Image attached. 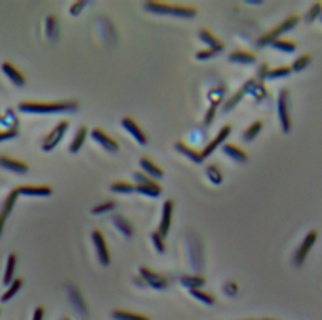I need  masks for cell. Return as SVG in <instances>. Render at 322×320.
Segmentation results:
<instances>
[{
  "label": "cell",
  "instance_id": "obj_1",
  "mask_svg": "<svg viewBox=\"0 0 322 320\" xmlns=\"http://www.w3.org/2000/svg\"><path fill=\"white\" fill-rule=\"evenodd\" d=\"M79 107L77 101H59V102H37V101H20L18 111L32 114H54L76 111Z\"/></svg>",
  "mask_w": 322,
  "mask_h": 320
},
{
  "label": "cell",
  "instance_id": "obj_2",
  "mask_svg": "<svg viewBox=\"0 0 322 320\" xmlns=\"http://www.w3.org/2000/svg\"><path fill=\"white\" fill-rule=\"evenodd\" d=\"M144 9L150 10L153 14H161V16H173V17H195L197 10L193 7H183V5H169V3H160V2H146Z\"/></svg>",
  "mask_w": 322,
  "mask_h": 320
},
{
  "label": "cell",
  "instance_id": "obj_3",
  "mask_svg": "<svg viewBox=\"0 0 322 320\" xmlns=\"http://www.w3.org/2000/svg\"><path fill=\"white\" fill-rule=\"evenodd\" d=\"M297 22H299V17H297V16L287 17L286 20H284L280 25H277L275 29H272V31H269L267 34L262 35L260 39L257 40V46L264 47V46H269V44L275 42L277 39H280V35H282V34H286V32L292 31V29H294L295 25H297Z\"/></svg>",
  "mask_w": 322,
  "mask_h": 320
},
{
  "label": "cell",
  "instance_id": "obj_4",
  "mask_svg": "<svg viewBox=\"0 0 322 320\" xmlns=\"http://www.w3.org/2000/svg\"><path fill=\"white\" fill-rule=\"evenodd\" d=\"M69 129V121H61L57 126L52 129V131L49 133V135L46 136V139L42 141V150L44 151H52L55 146H57L59 143H61V139L66 136V133H68Z\"/></svg>",
  "mask_w": 322,
  "mask_h": 320
},
{
  "label": "cell",
  "instance_id": "obj_5",
  "mask_svg": "<svg viewBox=\"0 0 322 320\" xmlns=\"http://www.w3.org/2000/svg\"><path fill=\"white\" fill-rule=\"evenodd\" d=\"M317 240V232L316 230H312V232H309L305 235V238L302 240L301 247L295 250V255H294V265L295 267H302V263L305 262L307 255H309L310 248L314 247V243H316Z\"/></svg>",
  "mask_w": 322,
  "mask_h": 320
},
{
  "label": "cell",
  "instance_id": "obj_6",
  "mask_svg": "<svg viewBox=\"0 0 322 320\" xmlns=\"http://www.w3.org/2000/svg\"><path fill=\"white\" fill-rule=\"evenodd\" d=\"M91 238H92V243H94L96 253H98V258H99V262H101V265L107 267L111 262V256H109V248H107L104 235H102L99 230H94Z\"/></svg>",
  "mask_w": 322,
  "mask_h": 320
},
{
  "label": "cell",
  "instance_id": "obj_7",
  "mask_svg": "<svg viewBox=\"0 0 322 320\" xmlns=\"http://www.w3.org/2000/svg\"><path fill=\"white\" fill-rule=\"evenodd\" d=\"M287 98H288V92L286 89H282V91L279 92V98H277V111H279L280 126H282L284 133L290 131V114H288V107H287Z\"/></svg>",
  "mask_w": 322,
  "mask_h": 320
},
{
  "label": "cell",
  "instance_id": "obj_8",
  "mask_svg": "<svg viewBox=\"0 0 322 320\" xmlns=\"http://www.w3.org/2000/svg\"><path fill=\"white\" fill-rule=\"evenodd\" d=\"M230 133H232V126L228 124V126H223V128L220 129V131L217 133V136L213 137L212 141H210L208 144L205 146V150L202 151V156H203V159H206L208 156H212V152L217 150L220 144H223L225 141H227V137L230 136Z\"/></svg>",
  "mask_w": 322,
  "mask_h": 320
},
{
  "label": "cell",
  "instance_id": "obj_9",
  "mask_svg": "<svg viewBox=\"0 0 322 320\" xmlns=\"http://www.w3.org/2000/svg\"><path fill=\"white\" fill-rule=\"evenodd\" d=\"M121 126H123L126 131H128L129 135L135 137V141H138V143L141 144V146H144V144H148V136L144 135L143 129L139 128L138 122H136L133 118H129V116L123 118V119H121Z\"/></svg>",
  "mask_w": 322,
  "mask_h": 320
},
{
  "label": "cell",
  "instance_id": "obj_10",
  "mask_svg": "<svg viewBox=\"0 0 322 320\" xmlns=\"http://www.w3.org/2000/svg\"><path fill=\"white\" fill-rule=\"evenodd\" d=\"M91 137L96 141V143L101 144V146L104 148V150H107V151L116 152L118 150H119V146H118L116 141H114L111 136H107V133L102 131L101 128H94V129H92V131H91Z\"/></svg>",
  "mask_w": 322,
  "mask_h": 320
},
{
  "label": "cell",
  "instance_id": "obj_11",
  "mask_svg": "<svg viewBox=\"0 0 322 320\" xmlns=\"http://www.w3.org/2000/svg\"><path fill=\"white\" fill-rule=\"evenodd\" d=\"M139 275H141V278L144 282H146L150 286H153V288L160 290V288H165L166 285H168V282H166L165 277H161V275L154 273V271L148 270L146 267H141L139 269Z\"/></svg>",
  "mask_w": 322,
  "mask_h": 320
},
{
  "label": "cell",
  "instance_id": "obj_12",
  "mask_svg": "<svg viewBox=\"0 0 322 320\" xmlns=\"http://www.w3.org/2000/svg\"><path fill=\"white\" fill-rule=\"evenodd\" d=\"M18 195H25V196H49L52 193L51 186L47 185H24L17 188Z\"/></svg>",
  "mask_w": 322,
  "mask_h": 320
},
{
  "label": "cell",
  "instance_id": "obj_13",
  "mask_svg": "<svg viewBox=\"0 0 322 320\" xmlns=\"http://www.w3.org/2000/svg\"><path fill=\"white\" fill-rule=\"evenodd\" d=\"M171 217H173V202H171V200H166L165 204H163L161 223H160V230H158V232H160L163 236L168 233L169 225H171Z\"/></svg>",
  "mask_w": 322,
  "mask_h": 320
},
{
  "label": "cell",
  "instance_id": "obj_14",
  "mask_svg": "<svg viewBox=\"0 0 322 320\" xmlns=\"http://www.w3.org/2000/svg\"><path fill=\"white\" fill-rule=\"evenodd\" d=\"M0 166L9 171H14L17 174H25L29 171V166L22 161H17V159H12L9 156H0Z\"/></svg>",
  "mask_w": 322,
  "mask_h": 320
},
{
  "label": "cell",
  "instance_id": "obj_15",
  "mask_svg": "<svg viewBox=\"0 0 322 320\" xmlns=\"http://www.w3.org/2000/svg\"><path fill=\"white\" fill-rule=\"evenodd\" d=\"M17 196H18V191L17 189H14V191L9 193L5 203H3V208H2V211H0V235H2V232H3V225H5L7 217L10 215L14 204H16V202H17Z\"/></svg>",
  "mask_w": 322,
  "mask_h": 320
},
{
  "label": "cell",
  "instance_id": "obj_16",
  "mask_svg": "<svg viewBox=\"0 0 322 320\" xmlns=\"http://www.w3.org/2000/svg\"><path fill=\"white\" fill-rule=\"evenodd\" d=\"M2 70L3 72H5V76L9 77L10 81H12L14 84L16 85H24L25 84V79H24V76H22L20 72H18V70L14 67L12 64H10V62H2Z\"/></svg>",
  "mask_w": 322,
  "mask_h": 320
},
{
  "label": "cell",
  "instance_id": "obj_17",
  "mask_svg": "<svg viewBox=\"0 0 322 320\" xmlns=\"http://www.w3.org/2000/svg\"><path fill=\"white\" fill-rule=\"evenodd\" d=\"M139 166H141L143 173H146L150 178H163V169L160 168V166L154 165L151 159L141 158L139 159Z\"/></svg>",
  "mask_w": 322,
  "mask_h": 320
},
{
  "label": "cell",
  "instance_id": "obj_18",
  "mask_svg": "<svg viewBox=\"0 0 322 320\" xmlns=\"http://www.w3.org/2000/svg\"><path fill=\"white\" fill-rule=\"evenodd\" d=\"M198 35H200V40H203L205 44H208L210 49H212V51L218 52V54H220V52L223 51V44H221L220 40L217 39V37H213L212 34H210V32L206 31V29H202V31L198 32Z\"/></svg>",
  "mask_w": 322,
  "mask_h": 320
},
{
  "label": "cell",
  "instance_id": "obj_19",
  "mask_svg": "<svg viewBox=\"0 0 322 320\" xmlns=\"http://www.w3.org/2000/svg\"><path fill=\"white\" fill-rule=\"evenodd\" d=\"M254 84H255V79H250V81H247V83L243 84L242 87L238 89V91H237V94L233 96V98L230 99V101H227V104H225V106H223V111H230L232 107L235 106V104L238 102L240 99H242L243 96H245L247 92L250 91V89H252V85H254Z\"/></svg>",
  "mask_w": 322,
  "mask_h": 320
},
{
  "label": "cell",
  "instance_id": "obj_20",
  "mask_svg": "<svg viewBox=\"0 0 322 320\" xmlns=\"http://www.w3.org/2000/svg\"><path fill=\"white\" fill-rule=\"evenodd\" d=\"M223 152L225 154H228L232 159H235V161L238 163H245L247 159H249V156H247V152L243 150H240L238 146H235V144H223Z\"/></svg>",
  "mask_w": 322,
  "mask_h": 320
},
{
  "label": "cell",
  "instance_id": "obj_21",
  "mask_svg": "<svg viewBox=\"0 0 322 320\" xmlns=\"http://www.w3.org/2000/svg\"><path fill=\"white\" fill-rule=\"evenodd\" d=\"M228 61L235 62V64H252V62H255V55L247 51H233L228 55Z\"/></svg>",
  "mask_w": 322,
  "mask_h": 320
},
{
  "label": "cell",
  "instance_id": "obj_22",
  "mask_svg": "<svg viewBox=\"0 0 322 320\" xmlns=\"http://www.w3.org/2000/svg\"><path fill=\"white\" fill-rule=\"evenodd\" d=\"M113 223H114V226H116V228L119 230V232L123 233L124 236H131L133 233H135V230H133V225L124 217H121V215H114Z\"/></svg>",
  "mask_w": 322,
  "mask_h": 320
},
{
  "label": "cell",
  "instance_id": "obj_23",
  "mask_svg": "<svg viewBox=\"0 0 322 320\" xmlns=\"http://www.w3.org/2000/svg\"><path fill=\"white\" fill-rule=\"evenodd\" d=\"M16 265H17V255H16V253H10L9 258H7V269H5V275H3V284L10 285L14 282Z\"/></svg>",
  "mask_w": 322,
  "mask_h": 320
},
{
  "label": "cell",
  "instance_id": "obj_24",
  "mask_svg": "<svg viewBox=\"0 0 322 320\" xmlns=\"http://www.w3.org/2000/svg\"><path fill=\"white\" fill-rule=\"evenodd\" d=\"M175 148H176V150H178L180 152H183L185 156H188V158H190L193 163H202V161H203L202 152H198L197 150H193V148L186 146L185 143H176Z\"/></svg>",
  "mask_w": 322,
  "mask_h": 320
},
{
  "label": "cell",
  "instance_id": "obj_25",
  "mask_svg": "<svg viewBox=\"0 0 322 320\" xmlns=\"http://www.w3.org/2000/svg\"><path fill=\"white\" fill-rule=\"evenodd\" d=\"M86 136H87V128L86 126H81L79 129H77V133H76V137L72 139V143H71V146H69V150H71V152H77L83 148V144H84V141H86Z\"/></svg>",
  "mask_w": 322,
  "mask_h": 320
},
{
  "label": "cell",
  "instance_id": "obj_26",
  "mask_svg": "<svg viewBox=\"0 0 322 320\" xmlns=\"http://www.w3.org/2000/svg\"><path fill=\"white\" fill-rule=\"evenodd\" d=\"M136 191L156 198V196L161 195V186L158 183H154V181L153 183H148V185H136Z\"/></svg>",
  "mask_w": 322,
  "mask_h": 320
},
{
  "label": "cell",
  "instance_id": "obj_27",
  "mask_svg": "<svg viewBox=\"0 0 322 320\" xmlns=\"http://www.w3.org/2000/svg\"><path fill=\"white\" fill-rule=\"evenodd\" d=\"M113 319L114 320H150L148 317H144V315L133 314V312H124V310H114Z\"/></svg>",
  "mask_w": 322,
  "mask_h": 320
},
{
  "label": "cell",
  "instance_id": "obj_28",
  "mask_svg": "<svg viewBox=\"0 0 322 320\" xmlns=\"http://www.w3.org/2000/svg\"><path fill=\"white\" fill-rule=\"evenodd\" d=\"M20 286H22V278H14V282L9 285V288H7L5 293L2 295V302H9L18 290H20Z\"/></svg>",
  "mask_w": 322,
  "mask_h": 320
},
{
  "label": "cell",
  "instance_id": "obj_29",
  "mask_svg": "<svg viewBox=\"0 0 322 320\" xmlns=\"http://www.w3.org/2000/svg\"><path fill=\"white\" fill-rule=\"evenodd\" d=\"M181 284L185 286H188L190 290L193 288H200V286L205 285V278L203 277H188V275H185V277H181Z\"/></svg>",
  "mask_w": 322,
  "mask_h": 320
},
{
  "label": "cell",
  "instance_id": "obj_30",
  "mask_svg": "<svg viewBox=\"0 0 322 320\" xmlns=\"http://www.w3.org/2000/svg\"><path fill=\"white\" fill-rule=\"evenodd\" d=\"M111 191L114 193H131V191H136V185H131V183H126V181H114V183H111Z\"/></svg>",
  "mask_w": 322,
  "mask_h": 320
},
{
  "label": "cell",
  "instance_id": "obj_31",
  "mask_svg": "<svg viewBox=\"0 0 322 320\" xmlns=\"http://www.w3.org/2000/svg\"><path fill=\"white\" fill-rule=\"evenodd\" d=\"M290 67H287V66H280V67H275V69H270L267 72V77L265 79L269 81H275V79H280V77H286L290 74Z\"/></svg>",
  "mask_w": 322,
  "mask_h": 320
},
{
  "label": "cell",
  "instance_id": "obj_32",
  "mask_svg": "<svg viewBox=\"0 0 322 320\" xmlns=\"http://www.w3.org/2000/svg\"><path fill=\"white\" fill-rule=\"evenodd\" d=\"M262 131V121H255L252 122L249 128L245 129V133H243V139L245 141H252L255 139V137L258 136V133Z\"/></svg>",
  "mask_w": 322,
  "mask_h": 320
},
{
  "label": "cell",
  "instance_id": "obj_33",
  "mask_svg": "<svg viewBox=\"0 0 322 320\" xmlns=\"http://www.w3.org/2000/svg\"><path fill=\"white\" fill-rule=\"evenodd\" d=\"M191 292V295L195 297L197 300H200V302H203V303H206V305H212V303H215V299L210 293H206V292H203L202 288H193V290H190Z\"/></svg>",
  "mask_w": 322,
  "mask_h": 320
},
{
  "label": "cell",
  "instance_id": "obj_34",
  "mask_svg": "<svg viewBox=\"0 0 322 320\" xmlns=\"http://www.w3.org/2000/svg\"><path fill=\"white\" fill-rule=\"evenodd\" d=\"M273 49L277 51H282V52H287V54H290V52L295 51V44L294 42H288V40H282V39H277L275 42H272Z\"/></svg>",
  "mask_w": 322,
  "mask_h": 320
},
{
  "label": "cell",
  "instance_id": "obj_35",
  "mask_svg": "<svg viewBox=\"0 0 322 320\" xmlns=\"http://www.w3.org/2000/svg\"><path fill=\"white\" fill-rule=\"evenodd\" d=\"M310 61H312V57H310L309 54H304V55H301L297 61H294V64H292L290 69L294 70V72H301V70H304L307 66L310 64Z\"/></svg>",
  "mask_w": 322,
  "mask_h": 320
},
{
  "label": "cell",
  "instance_id": "obj_36",
  "mask_svg": "<svg viewBox=\"0 0 322 320\" xmlns=\"http://www.w3.org/2000/svg\"><path fill=\"white\" fill-rule=\"evenodd\" d=\"M206 173H208V178H210V181H212L213 185H220L221 180H223V176H221L218 166H215V165H210L208 168H206Z\"/></svg>",
  "mask_w": 322,
  "mask_h": 320
},
{
  "label": "cell",
  "instance_id": "obj_37",
  "mask_svg": "<svg viewBox=\"0 0 322 320\" xmlns=\"http://www.w3.org/2000/svg\"><path fill=\"white\" fill-rule=\"evenodd\" d=\"M114 208H116V203L114 202H104V203H101V204H98V206L92 208L91 213L92 215H102V213H107V211L114 210Z\"/></svg>",
  "mask_w": 322,
  "mask_h": 320
},
{
  "label": "cell",
  "instance_id": "obj_38",
  "mask_svg": "<svg viewBox=\"0 0 322 320\" xmlns=\"http://www.w3.org/2000/svg\"><path fill=\"white\" fill-rule=\"evenodd\" d=\"M151 240H153L154 248H156L158 253H165V236H163L160 232L151 233Z\"/></svg>",
  "mask_w": 322,
  "mask_h": 320
},
{
  "label": "cell",
  "instance_id": "obj_39",
  "mask_svg": "<svg viewBox=\"0 0 322 320\" xmlns=\"http://www.w3.org/2000/svg\"><path fill=\"white\" fill-rule=\"evenodd\" d=\"M319 16H322V5H321L319 2H316V3L312 5V9L309 10V14H307L305 20H307V22H312L314 18L319 17Z\"/></svg>",
  "mask_w": 322,
  "mask_h": 320
},
{
  "label": "cell",
  "instance_id": "obj_40",
  "mask_svg": "<svg viewBox=\"0 0 322 320\" xmlns=\"http://www.w3.org/2000/svg\"><path fill=\"white\" fill-rule=\"evenodd\" d=\"M213 55H218V52H215L212 49L197 52V59H198V61H203V59H210V57H213Z\"/></svg>",
  "mask_w": 322,
  "mask_h": 320
},
{
  "label": "cell",
  "instance_id": "obj_41",
  "mask_svg": "<svg viewBox=\"0 0 322 320\" xmlns=\"http://www.w3.org/2000/svg\"><path fill=\"white\" fill-rule=\"evenodd\" d=\"M12 137H17V131H16V129H7V131H0V141L12 139Z\"/></svg>",
  "mask_w": 322,
  "mask_h": 320
},
{
  "label": "cell",
  "instance_id": "obj_42",
  "mask_svg": "<svg viewBox=\"0 0 322 320\" xmlns=\"http://www.w3.org/2000/svg\"><path fill=\"white\" fill-rule=\"evenodd\" d=\"M217 106H218V102H215V104L210 106L208 113H206V118H205V124H212L213 116H215V113H217Z\"/></svg>",
  "mask_w": 322,
  "mask_h": 320
},
{
  "label": "cell",
  "instance_id": "obj_43",
  "mask_svg": "<svg viewBox=\"0 0 322 320\" xmlns=\"http://www.w3.org/2000/svg\"><path fill=\"white\" fill-rule=\"evenodd\" d=\"M84 5H86V2H76L72 5V9H71V14H72V16H77V14H79V10L84 9Z\"/></svg>",
  "mask_w": 322,
  "mask_h": 320
},
{
  "label": "cell",
  "instance_id": "obj_44",
  "mask_svg": "<svg viewBox=\"0 0 322 320\" xmlns=\"http://www.w3.org/2000/svg\"><path fill=\"white\" fill-rule=\"evenodd\" d=\"M44 319V307H37L34 310V317L32 320H42Z\"/></svg>",
  "mask_w": 322,
  "mask_h": 320
},
{
  "label": "cell",
  "instance_id": "obj_45",
  "mask_svg": "<svg viewBox=\"0 0 322 320\" xmlns=\"http://www.w3.org/2000/svg\"><path fill=\"white\" fill-rule=\"evenodd\" d=\"M265 320H273V319H265Z\"/></svg>",
  "mask_w": 322,
  "mask_h": 320
},
{
  "label": "cell",
  "instance_id": "obj_46",
  "mask_svg": "<svg viewBox=\"0 0 322 320\" xmlns=\"http://www.w3.org/2000/svg\"><path fill=\"white\" fill-rule=\"evenodd\" d=\"M250 320H252V319H250Z\"/></svg>",
  "mask_w": 322,
  "mask_h": 320
}]
</instances>
